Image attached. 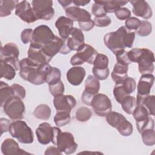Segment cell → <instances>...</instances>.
I'll return each mask as SVG.
<instances>
[{
  "label": "cell",
  "mask_w": 155,
  "mask_h": 155,
  "mask_svg": "<svg viewBox=\"0 0 155 155\" xmlns=\"http://www.w3.org/2000/svg\"><path fill=\"white\" fill-rule=\"evenodd\" d=\"M134 39L135 33L122 26L115 31L107 33L104 37V42L105 46L115 54L125 48H131Z\"/></svg>",
  "instance_id": "1"
},
{
  "label": "cell",
  "mask_w": 155,
  "mask_h": 155,
  "mask_svg": "<svg viewBox=\"0 0 155 155\" xmlns=\"http://www.w3.org/2000/svg\"><path fill=\"white\" fill-rule=\"evenodd\" d=\"M131 62L138 64L139 71L143 74L151 73L154 70V56L152 51L145 48H134L128 52Z\"/></svg>",
  "instance_id": "2"
},
{
  "label": "cell",
  "mask_w": 155,
  "mask_h": 155,
  "mask_svg": "<svg viewBox=\"0 0 155 155\" xmlns=\"http://www.w3.org/2000/svg\"><path fill=\"white\" fill-rule=\"evenodd\" d=\"M53 145H56L58 150L65 154L74 153L78 145L74 141V138L70 132H62L61 130L58 127L52 128V138L51 141Z\"/></svg>",
  "instance_id": "3"
},
{
  "label": "cell",
  "mask_w": 155,
  "mask_h": 155,
  "mask_svg": "<svg viewBox=\"0 0 155 155\" xmlns=\"http://www.w3.org/2000/svg\"><path fill=\"white\" fill-rule=\"evenodd\" d=\"M39 66L33 63L28 58L20 61L19 75L25 81L36 85L45 82V76L39 71Z\"/></svg>",
  "instance_id": "4"
},
{
  "label": "cell",
  "mask_w": 155,
  "mask_h": 155,
  "mask_svg": "<svg viewBox=\"0 0 155 155\" xmlns=\"http://www.w3.org/2000/svg\"><path fill=\"white\" fill-rule=\"evenodd\" d=\"M8 131L10 135L20 143L30 144L33 142V133L25 122L21 120L11 123Z\"/></svg>",
  "instance_id": "5"
},
{
  "label": "cell",
  "mask_w": 155,
  "mask_h": 155,
  "mask_svg": "<svg viewBox=\"0 0 155 155\" xmlns=\"http://www.w3.org/2000/svg\"><path fill=\"white\" fill-rule=\"evenodd\" d=\"M4 113L13 120H21L25 113V105L22 99L16 96L8 99L3 106Z\"/></svg>",
  "instance_id": "6"
},
{
  "label": "cell",
  "mask_w": 155,
  "mask_h": 155,
  "mask_svg": "<svg viewBox=\"0 0 155 155\" xmlns=\"http://www.w3.org/2000/svg\"><path fill=\"white\" fill-rule=\"evenodd\" d=\"M55 36H56L48 26L46 25H39L33 30L30 45L42 48L51 42Z\"/></svg>",
  "instance_id": "7"
},
{
  "label": "cell",
  "mask_w": 155,
  "mask_h": 155,
  "mask_svg": "<svg viewBox=\"0 0 155 155\" xmlns=\"http://www.w3.org/2000/svg\"><path fill=\"white\" fill-rule=\"evenodd\" d=\"M98 53L91 45L84 44L78 50L70 59V64L72 65H79L87 62L93 64L94 61Z\"/></svg>",
  "instance_id": "8"
},
{
  "label": "cell",
  "mask_w": 155,
  "mask_h": 155,
  "mask_svg": "<svg viewBox=\"0 0 155 155\" xmlns=\"http://www.w3.org/2000/svg\"><path fill=\"white\" fill-rule=\"evenodd\" d=\"M132 114L136 120L137 129L139 133L146 129H154V120L150 117L145 107L142 105H137Z\"/></svg>",
  "instance_id": "9"
},
{
  "label": "cell",
  "mask_w": 155,
  "mask_h": 155,
  "mask_svg": "<svg viewBox=\"0 0 155 155\" xmlns=\"http://www.w3.org/2000/svg\"><path fill=\"white\" fill-rule=\"evenodd\" d=\"M31 6L38 19L50 20L54 15L51 0H33Z\"/></svg>",
  "instance_id": "10"
},
{
  "label": "cell",
  "mask_w": 155,
  "mask_h": 155,
  "mask_svg": "<svg viewBox=\"0 0 155 155\" xmlns=\"http://www.w3.org/2000/svg\"><path fill=\"white\" fill-rule=\"evenodd\" d=\"M90 105L93 107L94 113L99 116H105L112 110L110 98L106 94L102 93H97L93 96Z\"/></svg>",
  "instance_id": "11"
},
{
  "label": "cell",
  "mask_w": 155,
  "mask_h": 155,
  "mask_svg": "<svg viewBox=\"0 0 155 155\" xmlns=\"http://www.w3.org/2000/svg\"><path fill=\"white\" fill-rule=\"evenodd\" d=\"M42 50L43 52L51 59L58 53L67 54L71 51L67 45L66 39H63L57 36H55L51 42L43 47Z\"/></svg>",
  "instance_id": "12"
},
{
  "label": "cell",
  "mask_w": 155,
  "mask_h": 155,
  "mask_svg": "<svg viewBox=\"0 0 155 155\" xmlns=\"http://www.w3.org/2000/svg\"><path fill=\"white\" fill-rule=\"evenodd\" d=\"M15 15L28 24L38 20L31 5L25 0L19 2L15 8Z\"/></svg>",
  "instance_id": "13"
},
{
  "label": "cell",
  "mask_w": 155,
  "mask_h": 155,
  "mask_svg": "<svg viewBox=\"0 0 155 155\" xmlns=\"http://www.w3.org/2000/svg\"><path fill=\"white\" fill-rule=\"evenodd\" d=\"M53 105L58 111L70 113L76 105L75 98L71 95L59 94L54 96Z\"/></svg>",
  "instance_id": "14"
},
{
  "label": "cell",
  "mask_w": 155,
  "mask_h": 155,
  "mask_svg": "<svg viewBox=\"0 0 155 155\" xmlns=\"http://www.w3.org/2000/svg\"><path fill=\"white\" fill-rule=\"evenodd\" d=\"M129 2L133 5L132 12L136 16L145 19H148L152 16L151 8L146 1L131 0Z\"/></svg>",
  "instance_id": "15"
},
{
  "label": "cell",
  "mask_w": 155,
  "mask_h": 155,
  "mask_svg": "<svg viewBox=\"0 0 155 155\" xmlns=\"http://www.w3.org/2000/svg\"><path fill=\"white\" fill-rule=\"evenodd\" d=\"M84 35L82 31L77 27H73L70 36L66 39V43L70 51H77L84 42Z\"/></svg>",
  "instance_id": "16"
},
{
  "label": "cell",
  "mask_w": 155,
  "mask_h": 155,
  "mask_svg": "<svg viewBox=\"0 0 155 155\" xmlns=\"http://www.w3.org/2000/svg\"><path fill=\"white\" fill-rule=\"evenodd\" d=\"M65 14L73 22H84L91 19V14L85 9L76 6H70L65 8Z\"/></svg>",
  "instance_id": "17"
},
{
  "label": "cell",
  "mask_w": 155,
  "mask_h": 155,
  "mask_svg": "<svg viewBox=\"0 0 155 155\" xmlns=\"http://www.w3.org/2000/svg\"><path fill=\"white\" fill-rule=\"evenodd\" d=\"M27 55L29 60L38 66L43 64L49 63L51 60L43 52L42 48L31 45H30Z\"/></svg>",
  "instance_id": "18"
},
{
  "label": "cell",
  "mask_w": 155,
  "mask_h": 155,
  "mask_svg": "<svg viewBox=\"0 0 155 155\" xmlns=\"http://www.w3.org/2000/svg\"><path fill=\"white\" fill-rule=\"evenodd\" d=\"M55 26L58 30L60 37L63 39H67L73 28V21L68 17L62 16L56 20Z\"/></svg>",
  "instance_id": "19"
},
{
  "label": "cell",
  "mask_w": 155,
  "mask_h": 155,
  "mask_svg": "<svg viewBox=\"0 0 155 155\" xmlns=\"http://www.w3.org/2000/svg\"><path fill=\"white\" fill-rule=\"evenodd\" d=\"M1 152L4 155H19L30 154L20 148L17 142L11 138L5 139L1 144Z\"/></svg>",
  "instance_id": "20"
},
{
  "label": "cell",
  "mask_w": 155,
  "mask_h": 155,
  "mask_svg": "<svg viewBox=\"0 0 155 155\" xmlns=\"http://www.w3.org/2000/svg\"><path fill=\"white\" fill-rule=\"evenodd\" d=\"M154 76L151 73L143 74L141 76L137 84V94L148 96L150 94L151 89L153 85Z\"/></svg>",
  "instance_id": "21"
},
{
  "label": "cell",
  "mask_w": 155,
  "mask_h": 155,
  "mask_svg": "<svg viewBox=\"0 0 155 155\" xmlns=\"http://www.w3.org/2000/svg\"><path fill=\"white\" fill-rule=\"evenodd\" d=\"M52 128L48 122H43L38 126L36 130V134L40 143L47 145L51 141Z\"/></svg>",
  "instance_id": "22"
},
{
  "label": "cell",
  "mask_w": 155,
  "mask_h": 155,
  "mask_svg": "<svg viewBox=\"0 0 155 155\" xmlns=\"http://www.w3.org/2000/svg\"><path fill=\"white\" fill-rule=\"evenodd\" d=\"M86 74L85 69L82 67L74 66L70 68L67 72V79L68 82L74 85H80Z\"/></svg>",
  "instance_id": "23"
},
{
  "label": "cell",
  "mask_w": 155,
  "mask_h": 155,
  "mask_svg": "<svg viewBox=\"0 0 155 155\" xmlns=\"http://www.w3.org/2000/svg\"><path fill=\"white\" fill-rule=\"evenodd\" d=\"M128 70V66L117 62L114 65V68L111 72V78L116 84H122L125 79L128 77L127 74Z\"/></svg>",
  "instance_id": "24"
},
{
  "label": "cell",
  "mask_w": 155,
  "mask_h": 155,
  "mask_svg": "<svg viewBox=\"0 0 155 155\" xmlns=\"http://www.w3.org/2000/svg\"><path fill=\"white\" fill-rule=\"evenodd\" d=\"M136 104L142 105L147 110L150 115L154 116V96L148 95V96H141L137 94L136 97Z\"/></svg>",
  "instance_id": "25"
},
{
  "label": "cell",
  "mask_w": 155,
  "mask_h": 155,
  "mask_svg": "<svg viewBox=\"0 0 155 155\" xmlns=\"http://www.w3.org/2000/svg\"><path fill=\"white\" fill-rule=\"evenodd\" d=\"M19 50L15 43L10 42L5 44L1 48V59L5 58H18Z\"/></svg>",
  "instance_id": "26"
},
{
  "label": "cell",
  "mask_w": 155,
  "mask_h": 155,
  "mask_svg": "<svg viewBox=\"0 0 155 155\" xmlns=\"http://www.w3.org/2000/svg\"><path fill=\"white\" fill-rule=\"evenodd\" d=\"M100 89L99 81L94 76L89 75L85 81V93L94 96L98 93Z\"/></svg>",
  "instance_id": "27"
},
{
  "label": "cell",
  "mask_w": 155,
  "mask_h": 155,
  "mask_svg": "<svg viewBox=\"0 0 155 155\" xmlns=\"http://www.w3.org/2000/svg\"><path fill=\"white\" fill-rule=\"evenodd\" d=\"M18 3L19 1L17 0L0 1V17L3 18L10 15Z\"/></svg>",
  "instance_id": "28"
},
{
  "label": "cell",
  "mask_w": 155,
  "mask_h": 155,
  "mask_svg": "<svg viewBox=\"0 0 155 155\" xmlns=\"http://www.w3.org/2000/svg\"><path fill=\"white\" fill-rule=\"evenodd\" d=\"M104 6L106 13H115L121 7L126 5L128 1H99Z\"/></svg>",
  "instance_id": "29"
},
{
  "label": "cell",
  "mask_w": 155,
  "mask_h": 155,
  "mask_svg": "<svg viewBox=\"0 0 155 155\" xmlns=\"http://www.w3.org/2000/svg\"><path fill=\"white\" fill-rule=\"evenodd\" d=\"M1 65V78L7 80L13 79L16 76V70L13 65L0 59Z\"/></svg>",
  "instance_id": "30"
},
{
  "label": "cell",
  "mask_w": 155,
  "mask_h": 155,
  "mask_svg": "<svg viewBox=\"0 0 155 155\" xmlns=\"http://www.w3.org/2000/svg\"><path fill=\"white\" fill-rule=\"evenodd\" d=\"M14 96L13 90L7 83L0 82V105L3 107L6 101L10 97Z\"/></svg>",
  "instance_id": "31"
},
{
  "label": "cell",
  "mask_w": 155,
  "mask_h": 155,
  "mask_svg": "<svg viewBox=\"0 0 155 155\" xmlns=\"http://www.w3.org/2000/svg\"><path fill=\"white\" fill-rule=\"evenodd\" d=\"M51 111V109L48 105L40 104L35 108L33 114L37 119L47 120L50 117Z\"/></svg>",
  "instance_id": "32"
},
{
  "label": "cell",
  "mask_w": 155,
  "mask_h": 155,
  "mask_svg": "<svg viewBox=\"0 0 155 155\" xmlns=\"http://www.w3.org/2000/svg\"><path fill=\"white\" fill-rule=\"evenodd\" d=\"M120 104L124 111L128 114H131L137 106L136 98L130 95L127 96Z\"/></svg>",
  "instance_id": "33"
},
{
  "label": "cell",
  "mask_w": 155,
  "mask_h": 155,
  "mask_svg": "<svg viewBox=\"0 0 155 155\" xmlns=\"http://www.w3.org/2000/svg\"><path fill=\"white\" fill-rule=\"evenodd\" d=\"M116 129L119 133L123 136H130L133 131V125L127 120V119L124 117L121 122L119 123Z\"/></svg>",
  "instance_id": "34"
},
{
  "label": "cell",
  "mask_w": 155,
  "mask_h": 155,
  "mask_svg": "<svg viewBox=\"0 0 155 155\" xmlns=\"http://www.w3.org/2000/svg\"><path fill=\"white\" fill-rule=\"evenodd\" d=\"M71 120L70 113L65 111H58L54 117V122L58 127L65 126Z\"/></svg>",
  "instance_id": "35"
},
{
  "label": "cell",
  "mask_w": 155,
  "mask_h": 155,
  "mask_svg": "<svg viewBox=\"0 0 155 155\" xmlns=\"http://www.w3.org/2000/svg\"><path fill=\"white\" fill-rule=\"evenodd\" d=\"M105 116L108 124L115 128H117L121 120L125 117L123 114L116 111H110Z\"/></svg>",
  "instance_id": "36"
},
{
  "label": "cell",
  "mask_w": 155,
  "mask_h": 155,
  "mask_svg": "<svg viewBox=\"0 0 155 155\" xmlns=\"http://www.w3.org/2000/svg\"><path fill=\"white\" fill-rule=\"evenodd\" d=\"M108 58L106 55L98 53L94 61L93 68L96 70H104L108 68Z\"/></svg>",
  "instance_id": "37"
},
{
  "label": "cell",
  "mask_w": 155,
  "mask_h": 155,
  "mask_svg": "<svg viewBox=\"0 0 155 155\" xmlns=\"http://www.w3.org/2000/svg\"><path fill=\"white\" fill-rule=\"evenodd\" d=\"M61 72L56 67H52L51 71L45 78V82L49 85H53L61 81Z\"/></svg>",
  "instance_id": "38"
},
{
  "label": "cell",
  "mask_w": 155,
  "mask_h": 155,
  "mask_svg": "<svg viewBox=\"0 0 155 155\" xmlns=\"http://www.w3.org/2000/svg\"><path fill=\"white\" fill-rule=\"evenodd\" d=\"M143 143L147 146H153L155 144V131L154 129H146L141 133Z\"/></svg>",
  "instance_id": "39"
},
{
  "label": "cell",
  "mask_w": 155,
  "mask_h": 155,
  "mask_svg": "<svg viewBox=\"0 0 155 155\" xmlns=\"http://www.w3.org/2000/svg\"><path fill=\"white\" fill-rule=\"evenodd\" d=\"M91 110L85 107L79 108L75 113L76 119L80 122H86L88 120L91 116Z\"/></svg>",
  "instance_id": "40"
},
{
  "label": "cell",
  "mask_w": 155,
  "mask_h": 155,
  "mask_svg": "<svg viewBox=\"0 0 155 155\" xmlns=\"http://www.w3.org/2000/svg\"><path fill=\"white\" fill-rule=\"evenodd\" d=\"M113 94L115 99L119 104H121L123 100L127 96H129V94L125 91L122 84L115 85L113 89Z\"/></svg>",
  "instance_id": "41"
},
{
  "label": "cell",
  "mask_w": 155,
  "mask_h": 155,
  "mask_svg": "<svg viewBox=\"0 0 155 155\" xmlns=\"http://www.w3.org/2000/svg\"><path fill=\"white\" fill-rule=\"evenodd\" d=\"M152 31V25L148 21H142L140 24L137 30V33L139 36L145 37L148 36Z\"/></svg>",
  "instance_id": "42"
},
{
  "label": "cell",
  "mask_w": 155,
  "mask_h": 155,
  "mask_svg": "<svg viewBox=\"0 0 155 155\" xmlns=\"http://www.w3.org/2000/svg\"><path fill=\"white\" fill-rule=\"evenodd\" d=\"M91 13L95 17H102L107 15L104 5L99 1H94L91 7Z\"/></svg>",
  "instance_id": "43"
},
{
  "label": "cell",
  "mask_w": 155,
  "mask_h": 155,
  "mask_svg": "<svg viewBox=\"0 0 155 155\" xmlns=\"http://www.w3.org/2000/svg\"><path fill=\"white\" fill-rule=\"evenodd\" d=\"M122 84L125 91L129 95L134 91L136 87V83L135 80L131 77L127 78L122 83Z\"/></svg>",
  "instance_id": "44"
},
{
  "label": "cell",
  "mask_w": 155,
  "mask_h": 155,
  "mask_svg": "<svg viewBox=\"0 0 155 155\" xmlns=\"http://www.w3.org/2000/svg\"><path fill=\"white\" fill-rule=\"evenodd\" d=\"M115 55H116V58L117 63H119L127 66H128V65L131 63V62L130 61L128 58V52L126 51L125 50H122L117 51L115 54Z\"/></svg>",
  "instance_id": "45"
},
{
  "label": "cell",
  "mask_w": 155,
  "mask_h": 155,
  "mask_svg": "<svg viewBox=\"0 0 155 155\" xmlns=\"http://www.w3.org/2000/svg\"><path fill=\"white\" fill-rule=\"evenodd\" d=\"M141 21L136 17H130L125 22V27L129 30H137Z\"/></svg>",
  "instance_id": "46"
},
{
  "label": "cell",
  "mask_w": 155,
  "mask_h": 155,
  "mask_svg": "<svg viewBox=\"0 0 155 155\" xmlns=\"http://www.w3.org/2000/svg\"><path fill=\"white\" fill-rule=\"evenodd\" d=\"M48 88L50 93L53 96H55L59 94H64L65 88L63 82L60 81L59 82L53 84V85H49Z\"/></svg>",
  "instance_id": "47"
},
{
  "label": "cell",
  "mask_w": 155,
  "mask_h": 155,
  "mask_svg": "<svg viewBox=\"0 0 155 155\" xmlns=\"http://www.w3.org/2000/svg\"><path fill=\"white\" fill-rule=\"evenodd\" d=\"M93 21L94 23V25L99 27H107L111 22L110 18L107 15L102 17H95Z\"/></svg>",
  "instance_id": "48"
},
{
  "label": "cell",
  "mask_w": 155,
  "mask_h": 155,
  "mask_svg": "<svg viewBox=\"0 0 155 155\" xmlns=\"http://www.w3.org/2000/svg\"><path fill=\"white\" fill-rule=\"evenodd\" d=\"M11 87L13 90L14 96L18 97L21 99L25 98L26 95V91L24 87L18 84H12L11 85Z\"/></svg>",
  "instance_id": "49"
},
{
  "label": "cell",
  "mask_w": 155,
  "mask_h": 155,
  "mask_svg": "<svg viewBox=\"0 0 155 155\" xmlns=\"http://www.w3.org/2000/svg\"><path fill=\"white\" fill-rule=\"evenodd\" d=\"M114 13L116 18L120 21L127 20L131 16L130 10L128 8L125 7L120 8Z\"/></svg>",
  "instance_id": "50"
},
{
  "label": "cell",
  "mask_w": 155,
  "mask_h": 155,
  "mask_svg": "<svg viewBox=\"0 0 155 155\" xmlns=\"http://www.w3.org/2000/svg\"><path fill=\"white\" fill-rule=\"evenodd\" d=\"M33 30L32 28H25L24 29L21 34V39L23 44H27L31 42L33 37Z\"/></svg>",
  "instance_id": "51"
},
{
  "label": "cell",
  "mask_w": 155,
  "mask_h": 155,
  "mask_svg": "<svg viewBox=\"0 0 155 155\" xmlns=\"http://www.w3.org/2000/svg\"><path fill=\"white\" fill-rule=\"evenodd\" d=\"M92 72L93 76L97 78L98 80H105L109 76L110 71L108 68L104 69V70H96V69H92Z\"/></svg>",
  "instance_id": "52"
},
{
  "label": "cell",
  "mask_w": 155,
  "mask_h": 155,
  "mask_svg": "<svg viewBox=\"0 0 155 155\" xmlns=\"http://www.w3.org/2000/svg\"><path fill=\"white\" fill-rule=\"evenodd\" d=\"M79 23V26L80 27V29L82 31H88L91 30L94 26V21L92 19L84 21V22H78Z\"/></svg>",
  "instance_id": "53"
},
{
  "label": "cell",
  "mask_w": 155,
  "mask_h": 155,
  "mask_svg": "<svg viewBox=\"0 0 155 155\" xmlns=\"http://www.w3.org/2000/svg\"><path fill=\"white\" fill-rule=\"evenodd\" d=\"M10 124L11 123L10 120H8L7 119L3 117L0 119V131L1 136L4 133H5L7 131H8Z\"/></svg>",
  "instance_id": "54"
},
{
  "label": "cell",
  "mask_w": 155,
  "mask_h": 155,
  "mask_svg": "<svg viewBox=\"0 0 155 155\" xmlns=\"http://www.w3.org/2000/svg\"><path fill=\"white\" fill-rule=\"evenodd\" d=\"M44 154L45 155H50V154H56V155H61L62 154V153L58 150V147H54V146H50V147H48L45 153H44Z\"/></svg>",
  "instance_id": "55"
},
{
  "label": "cell",
  "mask_w": 155,
  "mask_h": 155,
  "mask_svg": "<svg viewBox=\"0 0 155 155\" xmlns=\"http://www.w3.org/2000/svg\"><path fill=\"white\" fill-rule=\"evenodd\" d=\"M94 96L90 95L85 91H83L82 96H81V100L87 105H91V102L93 99Z\"/></svg>",
  "instance_id": "56"
},
{
  "label": "cell",
  "mask_w": 155,
  "mask_h": 155,
  "mask_svg": "<svg viewBox=\"0 0 155 155\" xmlns=\"http://www.w3.org/2000/svg\"><path fill=\"white\" fill-rule=\"evenodd\" d=\"M90 2V1H86V0H73V3L76 6H85L88 4Z\"/></svg>",
  "instance_id": "57"
},
{
  "label": "cell",
  "mask_w": 155,
  "mask_h": 155,
  "mask_svg": "<svg viewBox=\"0 0 155 155\" xmlns=\"http://www.w3.org/2000/svg\"><path fill=\"white\" fill-rule=\"evenodd\" d=\"M58 2L64 8H67V7H70V4L73 3V1H71V0H58Z\"/></svg>",
  "instance_id": "58"
}]
</instances>
